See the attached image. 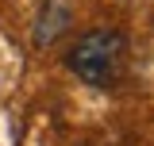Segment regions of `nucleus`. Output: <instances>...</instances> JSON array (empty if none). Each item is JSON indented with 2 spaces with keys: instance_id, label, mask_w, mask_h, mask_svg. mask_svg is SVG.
Returning <instances> with one entry per match:
<instances>
[{
  "instance_id": "2",
  "label": "nucleus",
  "mask_w": 154,
  "mask_h": 146,
  "mask_svg": "<svg viewBox=\"0 0 154 146\" xmlns=\"http://www.w3.org/2000/svg\"><path fill=\"white\" fill-rule=\"evenodd\" d=\"M69 31V4L66 0H42L35 19V46H50Z\"/></svg>"
},
{
  "instance_id": "1",
  "label": "nucleus",
  "mask_w": 154,
  "mask_h": 146,
  "mask_svg": "<svg viewBox=\"0 0 154 146\" xmlns=\"http://www.w3.org/2000/svg\"><path fill=\"white\" fill-rule=\"evenodd\" d=\"M66 65L73 77H81L93 89H112L116 81L123 77L127 65V38L112 31V27H96L85 31L73 46L66 50Z\"/></svg>"
}]
</instances>
